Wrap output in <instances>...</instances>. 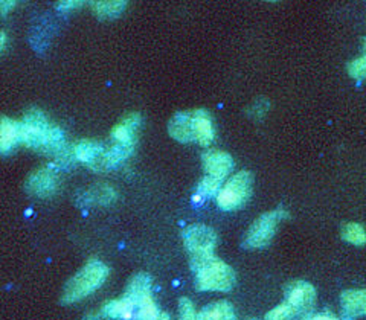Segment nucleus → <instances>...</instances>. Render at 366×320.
Returning a JSON list of instances; mask_svg holds the SVG:
<instances>
[{
  "label": "nucleus",
  "instance_id": "1",
  "mask_svg": "<svg viewBox=\"0 0 366 320\" xmlns=\"http://www.w3.org/2000/svg\"><path fill=\"white\" fill-rule=\"evenodd\" d=\"M20 144L31 150L54 157L61 165L74 162V145L66 142L60 127L52 125L46 114L39 109H31L20 121Z\"/></svg>",
  "mask_w": 366,
  "mask_h": 320
},
{
  "label": "nucleus",
  "instance_id": "2",
  "mask_svg": "<svg viewBox=\"0 0 366 320\" xmlns=\"http://www.w3.org/2000/svg\"><path fill=\"white\" fill-rule=\"evenodd\" d=\"M109 276V267L99 259H89L75 276L67 281L61 294V302L69 305L83 301L97 291Z\"/></svg>",
  "mask_w": 366,
  "mask_h": 320
},
{
  "label": "nucleus",
  "instance_id": "3",
  "mask_svg": "<svg viewBox=\"0 0 366 320\" xmlns=\"http://www.w3.org/2000/svg\"><path fill=\"white\" fill-rule=\"evenodd\" d=\"M196 274V287L200 291H229L235 285V273L226 262L214 256L191 261Z\"/></svg>",
  "mask_w": 366,
  "mask_h": 320
},
{
  "label": "nucleus",
  "instance_id": "4",
  "mask_svg": "<svg viewBox=\"0 0 366 320\" xmlns=\"http://www.w3.org/2000/svg\"><path fill=\"white\" fill-rule=\"evenodd\" d=\"M152 285L153 281L150 274L147 273H137L129 281L127 290H125L124 297L129 299L134 310H136V320H171V317L159 310L156 305L153 294H152Z\"/></svg>",
  "mask_w": 366,
  "mask_h": 320
},
{
  "label": "nucleus",
  "instance_id": "5",
  "mask_svg": "<svg viewBox=\"0 0 366 320\" xmlns=\"http://www.w3.org/2000/svg\"><path fill=\"white\" fill-rule=\"evenodd\" d=\"M252 196V174L249 171H239L229 179L217 196V204L223 211H238L249 201Z\"/></svg>",
  "mask_w": 366,
  "mask_h": 320
},
{
  "label": "nucleus",
  "instance_id": "6",
  "mask_svg": "<svg viewBox=\"0 0 366 320\" xmlns=\"http://www.w3.org/2000/svg\"><path fill=\"white\" fill-rule=\"evenodd\" d=\"M289 214L284 209H277L262 214L252 223L244 238V247L247 249H262L267 247L273 239L277 229L282 220H285Z\"/></svg>",
  "mask_w": 366,
  "mask_h": 320
},
{
  "label": "nucleus",
  "instance_id": "7",
  "mask_svg": "<svg viewBox=\"0 0 366 320\" xmlns=\"http://www.w3.org/2000/svg\"><path fill=\"white\" fill-rule=\"evenodd\" d=\"M183 244H185L191 261L214 256V250L219 243L214 229L204 224H191L182 234Z\"/></svg>",
  "mask_w": 366,
  "mask_h": 320
},
{
  "label": "nucleus",
  "instance_id": "8",
  "mask_svg": "<svg viewBox=\"0 0 366 320\" xmlns=\"http://www.w3.org/2000/svg\"><path fill=\"white\" fill-rule=\"evenodd\" d=\"M285 302H289L295 310L304 317L313 313L316 304V289L310 282L293 281L285 287Z\"/></svg>",
  "mask_w": 366,
  "mask_h": 320
},
{
  "label": "nucleus",
  "instance_id": "9",
  "mask_svg": "<svg viewBox=\"0 0 366 320\" xmlns=\"http://www.w3.org/2000/svg\"><path fill=\"white\" fill-rule=\"evenodd\" d=\"M25 188L39 199H51L60 188V179L52 168H39L28 177Z\"/></svg>",
  "mask_w": 366,
  "mask_h": 320
},
{
  "label": "nucleus",
  "instance_id": "10",
  "mask_svg": "<svg viewBox=\"0 0 366 320\" xmlns=\"http://www.w3.org/2000/svg\"><path fill=\"white\" fill-rule=\"evenodd\" d=\"M202 162H203L206 176L217 177L222 180H224L227 177V174L231 173V169L234 168L232 157L227 153L219 151V150L206 151L202 156Z\"/></svg>",
  "mask_w": 366,
  "mask_h": 320
},
{
  "label": "nucleus",
  "instance_id": "11",
  "mask_svg": "<svg viewBox=\"0 0 366 320\" xmlns=\"http://www.w3.org/2000/svg\"><path fill=\"white\" fill-rule=\"evenodd\" d=\"M139 127H141V114L130 113L119 124L114 125L112 130V139L117 144L134 146Z\"/></svg>",
  "mask_w": 366,
  "mask_h": 320
},
{
  "label": "nucleus",
  "instance_id": "12",
  "mask_svg": "<svg viewBox=\"0 0 366 320\" xmlns=\"http://www.w3.org/2000/svg\"><path fill=\"white\" fill-rule=\"evenodd\" d=\"M343 320H354L366 316V289L347 290L340 296Z\"/></svg>",
  "mask_w": 366,
  "mask_h": 320
},
{
  "label": "nucleus",
  "instance_id": "13",
  "mask_svg": "<svg viewBox=\"0 0 366 320\" xmlns=\"http://www.w3.org/2000/svg\"><path fill=\"white\" fill-rule=\"evenodd\" d=\"M106 145L98 141L84 139L74 145V154L78 162L87 165L89 168L98 169L102 156L106 153Z\"/></svg>",
  "mask_w": 366,
  "mask_h": 320
},
{
  "label": "nucleus",
  "instance_id": "14",
  "mask_svg": "<svg viewBox=\"0 0 366 320\" xmlns=\"http://www.w3.org/2000/svg\"><path fill=\"white\" fill-rule=\"evenodd\" d=\"M192 131L194 141L197 144L203 146H208L212 144L215 137V130L212 118L208 111L203 109L192 110Z\"/></svg>",
  "mask_w": 366,
  "mask_h": 320
},
{
  "label": "nucleus",
  "instance_id": "15",
  "mask_svg": "<svg viewBox=\"0 0 366 320\" xmlns=\"http://www.w3.org/2000/svg\"><path fill=\"white\" fill-rule=\"evenodd\" d=\"M168 133L174 141L189 144L194 141L192 131V110L179 111L168 122Z\"/></svg>",
  "mask_w": 366,
  "mask_h": 320
},
{
  "label": "nucleus",
  "instance_id": "16",
  "mask_svg": "<svg viewBox=\"0 0 366 320\" xmlns=\"http://www.w3.org/2000/svg\"><path fill=\"white\" fill-rule=\"evenodd\" d=\"M101 316L110 320H132L136 317V310L133 304L125 299L122 296L121 299H113L106 302L101 306Z\"/></svg>",
  "mask_w": 366,
  "mask_h": 320
},
{
  "label": "nucleus",
  "instance_id": "17",
  "mask_svg": "<svg viewBox=\"0 0 366 320\" xmlns=\"http://www.w3.org/2000/svg\"><path fill=\"white\" fill-rule=\"evenodd\" d=\"M117 199H118V192L114 191V188L106 185V183H99V185L83 192L81 197L78 199V201H81L83 204H90V206H107V204H112L113 201H117Z\"/></svg>",
  "mask_w": 366,
  "mask_h": 320
},
{
  "label": "nucleus",
  "instance_id": "18",
  "mask_svg": "<svg viewBox=\"0 0 366 320\" xmlns=\"http://www.w3.org/2000/svg\"><path fill=\"white\" fill-rule=\"evenodd\" d=\"M133 151H134V146L113 142L110 146L106 148V153L101 159L98 171L112 169L114 166H118L119 164L124 162V160H127L133 154Z\"/></svg>",
  "mask_w": 366,
  "mask_h": 320
},
{
  "label": "nucleus",
  "instance_id": "19",
  "mask_svg": "<svg viewBox=\"0 0 366 320\" xmlns=\"http://www.w3.org/2000/svg\"><path fill=\"white\" fill-rule=\"evenodd\" d=\"M20 144V122L4 116L0 121V150L4 154Z\"/></svg>",
  "mask_w": 366,
  "mask_h": 320
},
{
  "label": "nucleus",
  "instance_id": "20",
  "mask_svg": "<svg viewBox=\"0 0 366 320\" xmlns=\"http://www.w3.org/2000/svg\"><path fill=\"white\" fill-rule=\"evenodd\" d=\"M199 320H237V317L231 304L226 301H219L204 306L199 313Z\"/></svg>",
  "mask_w": 366,
  "mask_h": 320
},
{
  "label": "nucleus",
  "instance_id": "21",
  "mask_svg": "<svg viewBox=\"0 0 366 320\" xmlns=\"http://www.w3.org/2000/svg\"><path fill=\"white\" fill-rule=\"evenodd\" d=\"M94 13L102 19H117L127 8V2L124 0H104V2H94Z\"/></svg>",
  "mask_w": 366,
  "mask_h": 320
},
{
  "label": "nucleus",
  "instance_id": "22",
  "mask_svg": "<svg viewBox=\"0 0 366 320\" xmlns=\"http://www.w3.org/2000/svg\"><path fill=\"white\" fill-rule=\"evenodd\" d=\"M340 235L343 238V241H347L352 246H357V247L366 246V229L359 223L343 224Z\"/></svg>",
  "mask_w": 366,
  "mask_h": 320
},
{
  "label": "nucleus",
  "instance_id": "23",
  "mask_svg": "<svg viewBox=\"0 0 366 320\" xmlns=\"http://www.w3.org/2000/svg\"><path fill=\"white\" fill-rule=\"evenodd\" d=\"M223 188V180L211 177V176H204L200 183L197 185V196L196 200L200 199H209L214 196H219V192Z\"/></svg>",
  "mask_w": 366,
  "mask_h": 320
},
{
  "label": "nucleus",
  "instance_id": "24",
  "mask_svg": "<svg viewBox=\"0 0 366 320\" xmlns=\"http://www.w3.org/2000/svg\"><path fill=\"white\" fill-rule=\"evenodd\" d=\"M297 316H300V314H297L295 308L289 302L284 301L278 306H274L273 310H270L266 314L264 320H293Z\"/></svg>",
  "mask_w": 366,
  "mask_h": 320
},
{
  "label": "nucleus",
  "instance_id": "25",
  "mask_svg": "<svg viewBox=\"0 0 366 320\" xmlns=\"http://www.w3.org/2000/svg\"><path fill=\"white\" fill-rule=\"evenodd\" d=\"M363 55L359 56V59H354L352 61L348 63L347 71L348 75L354 79H365L366 78V39L363 40Z\"/></svg>",
  "mask_w": 366,
  "mask_h": 320
},
{
  "label": "nucleus",
  "instance_id": "26",
  "mask_svg": "<svg viewBox=\"0 0 366 320\" xmlns=\"http://www.w3.org/2000/svg\"><path fill=\"white\" fill-rule=\"evenodd\" d=\"M177 320H199V313L196 311V306L188 299V297H182L179 301V319Z\"/></svg>",
  "mask_w": 366,
  "mask_h": 320
},
{
  "label": "nucleus",
  "instance_id": "27",
  "mask_svg": "<svg viewBox=\"0 0 366 320\" xmlns=\"http://www.w3.org/2000/svg\"><path fill=\"white\" fill-rule=\"evenodd\" d=\"M267 110H269V102L267 101H261V102L257 101V102H254V104H252V107L249 110V114H250V116L257 118V119H261L262 116H264Z\"/></svg>",
  "mask_w": 366,
  "mask_h": 320
},
{
  "label": "nucleus",
  "instance_id": "28",
  "mask_svg": "<svg viewBox=\"0 0 366 320\" xmlns=\"http://www.w3.org/2000/svg\"><path fill=\"white\" fill-rule=\"evenodd\" d=\"M301 320H340V319L331 311H322V313H310L301 317Z\"/></svg>",
  "mask_w": 366,
  "mask_h": 320
},
{
  "label": "nucleus",
  "instance_id": "29",
  "mask_svg": "<svg viewBox=\"0 0 366 320\" xmlns=\"http://www.w3.org/2000/svg\"><path fill=\"white\" fill-rule=\"evenodd\" d=\"M83 2H76V0H74V2H71V0H67V2H60L59 4V8L61 11H71V9H75L78 6H81Z\"/></svg>",
  "mask_w": 366,
  "mask_h": 320
},
{
  "label": "nucleus",
  "instance_id": "30",
  "mask_svg": "<svg viewBox=\"0 0 366 320\" xmlns=\"http://www.w3.org/2000/svg\"><path fill=\"white\" fill-rule=\"evenodd\" d=\"M14 6H16L14 0L13 2H11V0H2V2H0V13H2V16H6L8 11H11Z\"/></svg>",
  "mask_w": 366,
  "mask_h": 320
},
{
  "label": "nucleus",
  "instance_id": "31",
  "mask_svg": "<svg viewBox=\"0 0 366 320\" xmlns=\"http://www.w3.org/2000/svg\"><path fill=\"white\" fill-rule=\"evenodd\" d=\"M101 313H97V311H89L83 320H101Z\"/></svg>",
  "mask_w": 366,
  "mask_h": 320
},
{
  "label": "nucleus",
  "instance_id": "32",
  "mask_svg": "<svg viewBox=\"0 0 366 320\" xmlns=\"http://www.w3.org/2000/svg\"><path fill=\"white\" fill-rule=\"evenodd\" d=\"M5 46H6V34L2 31L0 32V49L5 51Z\"/></svg>",
  "mask_w": 366,
  "mask_h": 320
}]
</instances>
